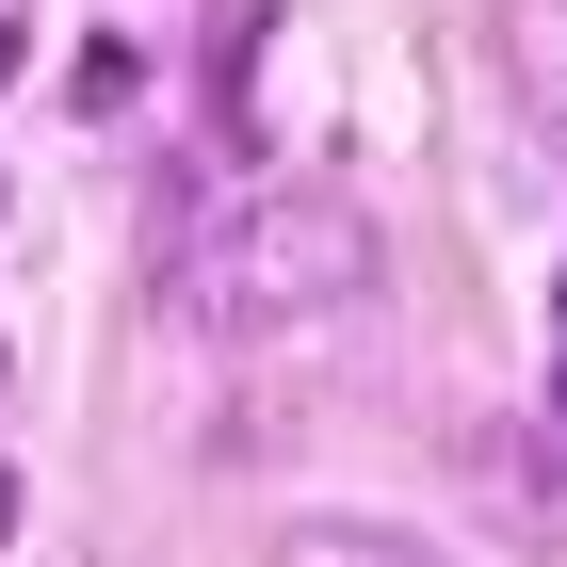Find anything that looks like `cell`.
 Instances as JSON below:
<instances>
[{
    "mask_svg": "<svg viewBox=\"0 0 567 567\" xmlns=\"http://www.w3.org/2000/svg\"><path fill=\"white\" fill-rule=\"evenodd\" d=\"M551 437H567V357H551Z\"/></svg>",
    "mask_w": 567,
    "mask_h": 567,
    "instance_id": "52a82bcc",
    "label": "cell"
},
{
    "mask_svg": "<svg viewBox=\"0 0 567 567\" xmlns=\"http://www.w3.org/2000/svg\"><path fill=\"white\" fill-rule=\"evenodd\" d=\"M0 535H17V471H0Z\"/></svg>",
    "mask_w": 567,
    "mask_h": 567,
    "instance_id": "ba28073f",
    "label": "cell"
},
{
    "mask_svg": "<svg viewBox=\"0 0 567 567\" xmlns=\"http://www.w3.org/2000/svg\"><path fill=\"white\" fill-rule=\"evenodd\" d=\"M17 65H33V33H17V17H0V82H17Z\"/></svg>",
    "mask_w": 567,
    "mask_h": 567,
    "instance_id": "8992f818",
    "label": "cell"
},
{
    "mask_svg": "<svg viewBox=\"0 0 567 567\" xmlns=\"http://www.w3.org/2000/svg\"><path fill=\"white\" fill-rule=\"evenodd\" d=\"M131 82H146V49H114V33L65 65V97H82V114H131Z\"/></svg>",
    "mask_w": 567,
    "mask_h": 567,
    "instance_id": "277c9868",
    "label": "cell"
},
{
    "mask_svg": "<svg viewBox=\"0 0 567 567\" xmlns=\"http://www.w3.org/2000/svg\"><path fill=\"white\" fill-rule=\"evenodd\" d=\"M212 146H244V163L292 146V0H227L212 17Z\"/></svg>",
    "mask_w": 567,
    "mask_h": 567,
    "instance_id": "7a4b0ae2",
    "label": "cell"
},
{
    "mask_svg": "<svg viewBox=\"0 0 567 567\" xmlns=\"http://www.w3.org/2000/svg\"><path fill=\"white\" fill-rule=\"evenodd\" d=\"M260 567H454L437 535H405V519H292Z\"/></svg>",
    "mask_w": 567,
    "mask_h": 567,
    "instance_id": "3957f363",
    "label": "cell"
},
{
    "mask_svg": "<svg viewBox=\"0 0 567 567\" xmlns=\"http://www.w3.org/2000/svg\"><path fill=\"white\" fill-rule=\"evenodd\" d=\"M178 308L227 324V341H308V324H357L373 308V212L341 178H260L227 227L178 244Z\"/></svg>",
    "mask_w": 567,
    "mask_h": 567,
    "instance_id": "6da1fadb",
    "label": "cell"
},
{
    "mask_svg": "<svg viewBox=\"0 0 567 567\" xmlns=\"http://www.w3.org/2000/svg\"><path fill=\"white\" fill-rule=\"evenodd\" d=\"M551 324H567V292H551Z\"/></svg>",
    "mask_w": 567,
    "mask_h": 567,
    "instance_id": "9c48e42d",
    "label": "cell"
},
{
    "mask_svg": "<svg viewBox=\"0 0 567 567\" xmlns=\"http://www.w3.org/2000/svg\"><path fill=\"white\" fill-rule=\"evenodd\" d=\"M519 49H535V82H567V0H519Z\"/></svg>",
    "mask_w": 567,
    "mask_h": 567,
    "instance_id": "5b68a950",
    "label": "cell"
}]
</instances>
